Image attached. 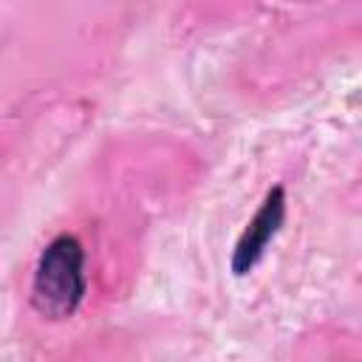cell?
Returning <instances> with one entry per match:
<instances>
[{
  "instance_id": "7a4b0ae2",
  "label": "cell",
  "mask_w": 362,
  "mask_h": 362,
  "mask_svg": "<svg viewBox=\"0 0 362 362\" xmlns=\"http://www.w3.org/2000/svg\"><path fill=\"white\" fill-rule=\"evenodd\" d=\"M283 218H286V192L283 187H274L260 209L252 215V221L246 223V229L240 232L238 243H235V252H232V272L240 277V274H249L257 260L263 257L266 246L272 243V238L280 232L283 226Z\"/></svg>"
},
{
  "instance_id": "6da1fadb",
  "label": "cell",
  "mask_w": 362,
  "mask_h": 362,
  "mask_svg": "<svg viewBox=\"0 0 362 362\" xmlns=\"http://www.w3.org/2000/svg\"><path fill=\"white\" fill-rule=\"evenodd\" d=\"M88 294L85 249L74 235H57L37 257L31 305L45 320H68Z\"/></svg>"
}]
</instances>
